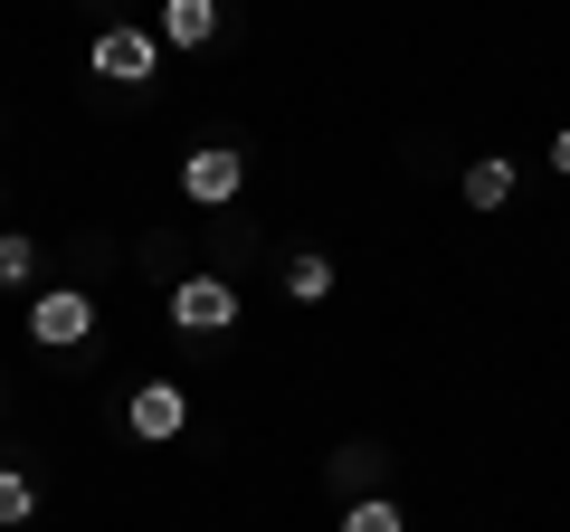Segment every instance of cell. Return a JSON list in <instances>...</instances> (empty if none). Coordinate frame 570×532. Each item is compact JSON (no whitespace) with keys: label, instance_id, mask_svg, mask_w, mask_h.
Instances as JSON below:
<instances>
[{"label":"cell","instance_id":"1","mask_svg":"<svg viewBox=\"0 0 570 532\" xmlns=\"http://www.w3.org/2000/svg\"><path fill=\"white\" fill-rule=\"evenodd\" d=\"M29 343H39V352H77V343H96V295H86V286H48V295H29Z\"/></svg>","mask_w":570,"mask_h":532},{"label":"cell","instance_id":"2","mask_svg":"<svg viewBox=\"0 0 570 532\" xmlns=\"http://www.w3.org/2000/svg\"><path fill=\"white\" fill-rule=\"evenodd\" d=\"M247 190V152L238 144H190L181 152V200L190 209H228Z\"/></svg>","mask_w":570,"mask_h":532},{"label":"cell","instance_id":"3","mask_svg":"<svg viewBox=\"0 0 570 532\" xmlns=\"http://www.w3.org/2000/svg\"><path fill=\"white\" fill-rule=\"evenodd\" d=\"M163 314H171V333H190V343H200V333H228L238 324V286H228V276H181V286L163 295Z\"/></svg>","mask_w":570,"mask_h":532},{"label":"cell","instance_id":"4","mask_svg":"<svg viewBox=\"0 0 570 532\" xmlns=\"http://www.w3.org/2000/svg\"><path fill=\"white\" fill-rule=\"evenodd\" d=\"M124 428H134L142 447H171V437L190 428V390L181 381H134L124 390Z\"/></svg>","mask_w":570,"mask_h":532},{"label":"cell","instance_id":"5","mask_svg":"<svg viewBox=\"0 0 570 532\" xmlns=\"http://www.w3.org/2000/svg\"><path fill=\"white\" fill-rule=\"evenodd\" d=\"M153 67H163V39H153L142 20H124V29L96 39V77L105 86H153Z\"/></svg>","mask_w":570,"mask_h":532},{"label":"cell","instance_id":"6","mask_svg":"<svg viewBox=\"0 0 570 532\" xmlns=\"http://www.w3.org/2000/svg\"><path fill=\"white\" fill-rule=\"evenodd\" d=\"M456 190H466V209H485V219H494V209H513V200H523V171H513V152H475Z\"/></svg>","mask_w":570,"mask_h":532},{"label":"cell","instance_id":"7","mask_svg":"<svg viewBox=\"0 0 570 532\" xmlns=\"http://www.w3.org/2000/svg\"><path fill=\"white\" fill-rule=\"evenodd\" d=\"M153 39L163 48H209L219 39V0H163L153 10Z\"/></svg>","mask_w":570,"mask_h":532},{"label":"cell","instance_id":"8","mask_svg":"<svg viewBox=\"0 0 570 532\" xmlns=\"http://www.w3.org/2000/svg\"><path fill=\"white\" fill-rule=\"evenodd\" d=\"M285 295H295V305H333V257L324 247H295V257H285Z\"/></svg>","mask_w":570,"mask_h":532},{"label":"cell","instance_id":"9","mask_svg":"<svg viewBox=\"0 0 570 532\" xmlns=\"http://www.w3.org/2000/svg\"><path fill=\"white\" fill-rule=\"evenodd\" d=\"M381 466H390V456L381 447H343V456H333V494H343V504H352V494H381Z\"/></svg>","mask_w":570,"mask_h":532},{"label":"cell","instance_id":"10","mask_svg":"<svg viewBox=\"0 0 570 532\" xmlns=\"http://www.w3.org/2000/svg\"><path fill=\"white\" fill-rule=\"evenodd\" d=\"M0 286L10 295L39 286V238H29V228H0Z\"/></svg>","mask_w":570,"mask_h":532},{"label":"cell","instance_id":"11","mask_svg":"<svg viewBox=\"0 0 570 532\" xmlns=\"http://www.w3.org/2000/svg\"><path fill=\"white\" fill-rule=\"evenodd\" d=\"M343 532H409V513L390 504V494H352V504H343Z\"/></svg>","mask_w":570,"mask_h":532},{"label":"cell","instance_id":"12","mask_svg":"<svg viewBox=\"0 0 570 532\" xmlns=\"http://www.w3.org/2000/svg\"><path fill=\"white\" fill-rule=\"evenodd\" d=\"M29 513H39V485H29V466H0V532H20Z\"/></svg>","mask_w":570,"mask_h":532},{"label":"cell","instance_id":"13","mask_svg":"<svg viewBox=\"0 0 570 532\" xmlns=\"http://www.w3.org/2000/svg\"><path fill=\"white\" fill-rule=\"evenodd\" d=\"M542 162H551V171H561V181H570V124H561V134H551V152H542Z\"/></svg>","mask_w":570,"mask_h":532}]
</instances>
